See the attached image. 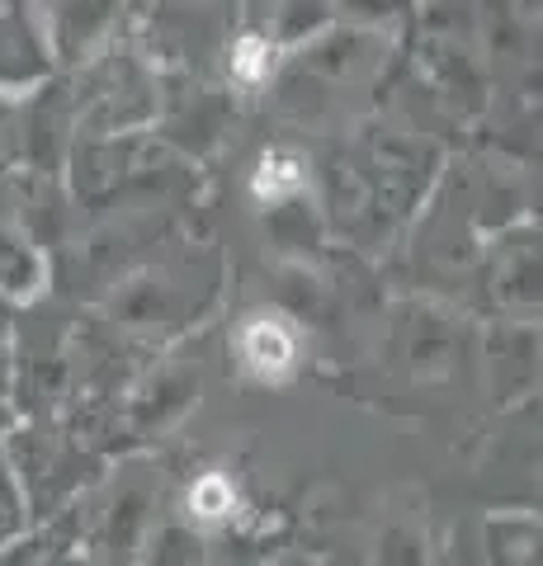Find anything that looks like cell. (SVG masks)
I'll list each match as a JSON object with an SVG mask.
<instances>
[{
    "instance_id": "cell-1",
    "label": "cell",
    "mask_w": 543,
    "mask_h": 566,
    "mask_svg": "<svg viewBox=\"0 0 543 566\" xmlns=\"http://www.w3.org/2000/svg\"><path fill=\"white\" fill-rule=\"evenodd\" d=\"M237 349H241V364H247L251 374L284 378L289 368L297 364V331L279 312H255V316L241 322Z\"/></svg>"
},
{
    "instance_id": "cell-2",
    "label": "cell",
    "mask_w": 543,
    "mask_h": 566,
    "mask_svg": "<svg viewBox=\"0 0 543 566\" xmlns=\"http://www.w3.org/2000/svg\"><path fill=\"white\" fill-rule=\"evenodd\" d=\"M303 161H297L293 151H270L265 161H260V170H255V193L260 199H270V203H284V199H293L297 189H303Z\"/></svg>"
},
{
    "instance_id": "cell-3",
    "label": "cell",
    "mask_w": 543,
    "mask_h": 566,
    "mask_svg": "<svg viewBox=\"0 0 543 566\" xmlns=\"http://www.w3.org/2000/svg\"><path fill=\"white\" fill-rule=\"evenodd\" d=\"M33 279H39V260H33V251L10 232V227H0V289L29 293Z\"/></svg>"
},
{
    "instance_id": "cell-4",
    "label": "cell",
    "mask_w": 543,
    "mask_h": 566,
    "mask_svg": "<svg viewBox=\"0 0 543 566\" xmlns=\"http://www.w3.org/2000/svg\"><path fill=\"white\" fill-rule=\"evenodd\" d=\"M270 66H274L270 39H241V43H237V52H232V76H237V81L260 85V81L270 76Z\"/></svg>"
},
{
    "instance_id": "cell-5",
    "label": "cell",
    "mask_w": 543,
    "mask_h": 566,
    "mask_svg": "<svg viewBox=\"0 0 543 566\" xmlns=\"http://www.w3.org/2000/svg\"><path fill=\"white\" fill-rule=\"evenodd\" d=\"M237 505V491H232V482H227V476H203V482L189 491V510H195V515H203V520H222L227 510Z\"/></svg>"
},
{
    "instance_id": "cell-6",
    "label": "cell",
    "mask_w": 543,
    "mask_h": 566,
    "mask_svg": "<svg viewBox=\"0 0 543 566\" xmlns=\"http://www.w3.org/2000/svg\"><path fill=\"white\" fill-rule=\"evenodd\" d=\"M6 133H14V128H10V114H0V166H6V156H10V137Z\"/></svg>"
}]
</instances>
